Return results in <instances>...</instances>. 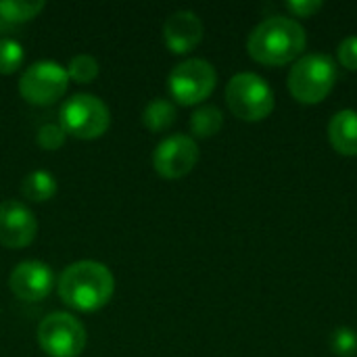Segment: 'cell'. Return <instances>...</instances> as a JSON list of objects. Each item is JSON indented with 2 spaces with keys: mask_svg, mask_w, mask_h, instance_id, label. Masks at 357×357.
<instances>
[{
  "mask_svg": "<svg viewBox=\"0 0 357 357\" xmlns=\"http://www.w3.org/2000/svg\"><path fill=\"white\" fill-rule=\"evenodd\" d=\"M307 33L303 25L287 15H274L257 23L247 38V52L255 63L278 67L303 56Z\"/></svg>",
  "mask_w": 357,
  "mask_h": 357,
  "instance_id": "1",
  "label": "cell"
},
{
  "mask_svg": "<svg viewBox=\"0 0 357 357\" xmlns=\"http://www.w3.org/2000/svg\"><path fill=\"white\" fill-rule=\"evenodd\" d=\"M59 297L75 312H96L105 307L115 293V278L111 270L92 259L75 261L59 276Z\"/></svg>",
  "mask_w": 357,
  "mask_h": 357,
  "instance_id": "2",
  "label": "cell"
},
{
  "mask_svg": "<svg viewBox=\"0 0 357 357\" xmlns=\"http://www.w3.org/2000/svg\"><path fill=\"white\" fill-rule=\"evenodd\" d=\"M339 77V67L333 56L312 52L299 56L289 75L287 88L291 96L301 105H318L322 102L335 88Z\"/></svg>",
  "mask_w": 357,
  "mask_h": 357,
  "instance_id": "3",
  "label": "cell"
},
{
  "mask_svg": "<svg viewBox=\"0 0 357 357\" xmlns=\"http://www.w3.org/2000/svg\"><path fill=\"white\" fill-rule=\"evenodd\" d=\"M226 105L243 121H261L276 107L274 90L257 73H236L226 86Z\"/></svg>",
  "mask_w": 357,
  "mask_h": 357,
  "instance_id": "4",
  "label": "cell"
},
{
  "mask_svg": "<svg viewBox=\"0 0 357 357\" xmlns=\"http://www.w3.org/2000/svg\"><path fill=\"white\" fill-rule=\"evenodd\" d=\"M59 126L65 134L79 140L100 138L111 126L109 107L94 94H75L63 102L59 111Z\"/></svg>",
  "mask_w": 357,
  "mask_h": 357,
  "instance_id": "5",
  "label": "cell"
},
{
  "mask_svg": "<svg viewBox=\"0 0 357 357\" xmlns=\"http://www.w3.org/2000/svg\"><path fill=\"white\" fill-rule=\"evenodd\" d=\"M215 84H218L215 67L205 59H186L178 63L167 77V88L172 98L184 107L207 100L215 90Z\"/></svg>",
  "mask_w": 357,
  "mask_h": 357,
  "instance_id": "6",
  "label": "cell"
},
{
  "mask_svg": "<svg viewBox=\"0 0 357 357\" xmlns=\"http://www.w3.org/2000/svg\"><path fill=\"white\" fill-rule=\"evenodd\" d=\"M86 341L88 335L84 324L67 312L48 314L38 326V343L42 351L50 357L82 356Z\"/></svg>",
  "mask_w": 357,
  "mask_h": 357,
  "instance_id": "7",
  "label": "cell"
},
{
  "mask_svg": "<svg viewBox=\"0 0 357 357\" xmlns=\"http://www.w3.org/2000/svg\"><path fill=\"white\" fill-rule=\"evenodd\" d=\"M69 73L56 61H38L19 77V94L31 105H52L67 92Z\"/></svg>",
  "mask_w": 357,
  "mask_h": 357,
  "instance_id": "8",
  "label": "cell"
},
{
  "mask_svg": "<svg viewBox=\"0 0 357 357\" xmlns=\"http://www.w3.org/2000/svg\"><path fill=\"white\" fill-rule=\"evenodd\" d=\"M199 161V144L192 136L174 134L163 138L153 153V167L165 180L188 176Z\"/></svg>",
  "mask_w": 357,
  "mask_h": 357,
  "instance_id": "9",
  "label": "cell"
},
{
  "mask_svg": "<svg viewBox=\"0 0 357 357\" xmlns=\"http://www.w3.org/2000/svg\"><path fill=\"white\" fill-rule=\"evenodd\" d=\"M38 222L31 209L19 201L0 203V245L6 249H23L33 243Z\"/></svg>",
  "mask_w": 357,
  "mask_h": 357,
  "instance_id": "10",
  "label": "cell"
},
{
  "mask_svg": "<svg viewBox=\"0 0 357 357\" xmlns=\"http://www.w3.org/2000/svg\"><path fill=\"white\" fill-rule=\"evenodd\" d=\"M8 287L21 301H42L54 287V274L44 261L27 259L10 272Z\"/></svg>",
  "mask_w": 357,
  "mask_h": 357,
  "instance_id": "11",
  "label": "cell"
},
{
  "mask_svg": "<svg viewBox=\"0 0 357 357\" xmlns=\"http://www.w3.org/2000/svg\"><path fill=\"white\" fill-rule=\"evenodd\" d=\"M203 21L192 10H176L163 23V40L174 54L195 50L203 40Z\"/></svg>",
  "mask_w": 357,
  "mask_h": 357,
  "instance_id": "12",
  "label": "cell"
},
{
  "mask_svg": "<svg viewBox=\"0 0 357 357\" xmlns=\"http://www.w3.org/2000/svg\"><path fill=\"white\" fill-rule=\"evenodd\" d=\"M328 140L343 157H357V111H337L328 121Z\"/></svg>",
  "mask_w": 357,
  "mask_h": 357,
  "instance_id": "13",
  "label": "cell"
},
{
  "mask_svg": "<svg viewBox=\"0 0 357 357\" xmlns=\"http://www.w3.org/2000/svg\"><path fill=\"white\" fill-rule=\"evenodd\" d=\"M21 195L31 203H46L56 195V178L44 169H36L23 178Z\"/></svg>",
  "mask_w": 357,
  "mask_h": 357,
  "instance_id": "14",
  "label": "cell"
},
{
  "mask_svg": "<svg viewBox=\"0 0 357 357\" xmlns=\"http://www.w3.org/2000/svg\"><path fill=\"white\" fill-rule=\"evenodd\" d=\"M174 121H176V107L167 98H155L142 111V123L146 126V130L155 134L165 132L167 128L174 126Z\"/></svg>",
  "mask_w": 357,
  "mask_h": 357,
  "instance_id": "15",
  "label": "cell"
},
{
  "mask_svg": "<svg viewBox=\"0 0 357 357\" xmlns=\"http://www.w3.org/2000/svg\"><path fill=\"white\" fill-rule=\"evenodd\" d=\"M224 126V113L215 105H203L190 115V132L197 138H211Z\"/></svg>",
  "mask_w": 357,
  "mask_h": 357,
  "instance_id": "16",
  "label": "cell"
},
{
  "mask_svg": "<svg viewBox=\"0 0 357 357\" xmlns=\"http://www.w3.org/2000/svg\"><path fill=\"white\" fill-rule=\"evenodd\" d=\"M44 8L42 0L25 2V0H0V21L15 25L36 19Z\"/></svg>",
  "mask_w": 357,
  "mask_h": 357,
  "instance_id": "17",
  "label": "cell"
},
{
  "mask_svg": "<svg viewBox=\"0 0 357 357\" xmlns=\"http://www.w3.org/2000/svg\"><path fill=\"white\" fill-rule=\"evenodd\" d=\"M67 73L75 84H90L98 77L100 65L92 54H75L67 65Z\"/></svg>",
  "mask_w": 357,
  "mask_h": 357,
  "instance_id": "18",
  "label": "cell"
},
{
  "mask_svg": "<svg viewBox=\"0 0 357 357\" xmlns=\"http://www.w3.org/2000/svg\"><path fill=\"white\" fill-rule=\"evenodd\" d=\"M23 46L13 38H0V73L10 75L23 65Z\"/></svg>",
  "mask_w": 357,
  "mask_h": 357,
  "instance_id": "19",
  "label": "cell"
},
{
  "mask_svg": "<svg viewBox=\"0 0 357 357\" xmlns=\"http://www.w3.org/2000/svg\"><path fill=\"white\" fill-rule=\"evenodd\" d=\"M328 345L335 356L354 357L357 354V333L349 326H339L333 331Z\"/></svg>",
  "mask_w": 357,
  "mask_h": 357,
  "instance_id": "20",
  "label": "cell"
},
{
  "mask_svg": "<svg viewBox=\"0 0 357 357\" xmlns=\"http://www.w3.org/2000/svg\"><path fill=\"white\" fill-rule=\"evenodd\" d=\"M65 138H67V134L59 123H44L38 130V136H36L38 144L44 151H59L65 144Z\"/></svg>",
  "mask_w": 357,
  "mask_h": 357,
  "instance_id": "21",
  "label": "cell"
},
{
  "mask_svg": "<svg viewBox=\"0 0 357 357\" xmlns=\"http://www.w3.org/2000/svg\"><path fill=\"white\" fill-rule=\"evenodd\" d=\"M337 59L347 71H357V36L345 38L337 46Z\"/></svg>",
  "mask_w": 357,
  "mask_h": 357,
  "instance_id": "22",
  "label": "cell"
},
{
  "mask_svg": "<svg viewBox=\"0 0 357 357\" xmlns=\"http://www.w3.org/2000/svg\"><path fill=\"white\" fill-rule=\"evenodd\" d=\"M322 2L320 0H291L287 2V8L295 15V17H301V19H310L314 17L318 10H322Z\"/></svg>",
  "mask_w": 357,
  "mask_h": 357,
  "instance_id": "23",
  "label": "cell"
}]
</instances>
